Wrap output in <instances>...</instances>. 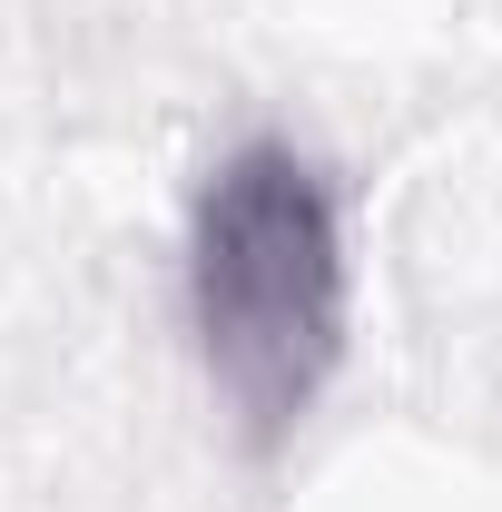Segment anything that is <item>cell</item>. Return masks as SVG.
Here are the masks:
<instances>
[{"label":"cell","instance_id":"cell-1","mask_svg":"<svg viewBox=\"0 0 502 512\" xmlns=\"http://www.w3.org/2000/svg\"><path fill=\"white\" fill-rule=\"evenodd\" d=\"M345 197L296 138H247L188 207V335L256 453L296 444L345 365Z\"/></svg>","mask_w":502,"mask_h":512}]
</instances>
